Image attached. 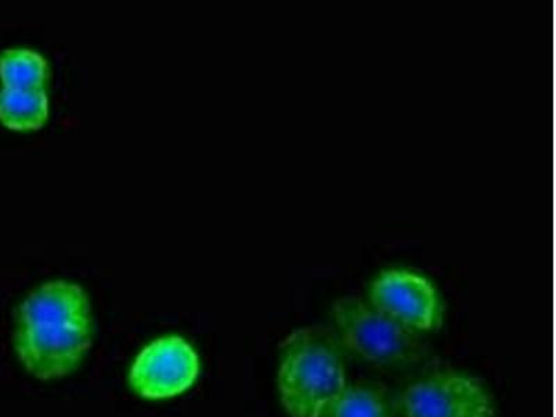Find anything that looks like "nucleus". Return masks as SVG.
Wrapping results in <instances>:
<instances>
[{"label": "nucleus", "mask_w": 556, "mask_h": 417, "mask_svg": "<svg viewBox=\"0 0 556 417\" xmlns=\"http://www.w3.org/2000/svg\"><path fill=\"white\" fill-rule=\"evenodd\" d=\"M278 390L291 417H317L345 389L339 337L327 327H305L281 345Z\"/></svg>", "instance_id": "2"}, {"label": "nucleus", "mask_w": 556, "mask_h": 417, "mask_svg": "<svg viewBox=\"0 0 556 417\" xmlns=\"http://www.w3.org/2000/svg\"><path fill=\"white\" fill-rule=\"evenodd\" d=\"M399 417H493L490 396L469 376L437 371L416 380L394 405Z\"/></svg>", "instance_id": "4"}, {"label": "nucleus", "mask_w": 556, "mask_h": 417, "mask_svg": "<svg viewBox=\"0 0 556 417\" xmlns=\"http://www.w3.org/2000/svg\"><path fill=\"white\" fill-rule=\"evenodd\" d=\"M337 337L367 364L399 374L429 359L430 351L417 331L366 304L359 296H345L332 306Z\"/></svg>", "instance_id": "3"}, {"label": "nucleus", "mask_w": 556, "mask_h": 417, "mask_svg": "<svg viewBox=\"0 0 556 417\" xmlns=\"http://www.w3.org/2000/svg\"><path fill=\"white\" fill-rule=\"evenodd\" d=\"M48 116L49 101L45 89H0V123L10 130H39Z\"/></svg>", "instance_id": "8"}, {"label": "nucleus", "mask_w": 556, "mask_h": 417, "mask_svg": "<svg viewBox=\"0 0 556 417\" xmlns=\"http://www.w3.org/2000/svg\"><path fill=\"white\" fill-rule=\"evenodd\" d=\"M91 345V304L78 285L47 282L20 306L17 355L37 379L56 380L72 374Z\"/></svg>", "instance_id": "1"}, {"label": "nucleus", "mask_w": 556, "mask_h": 417, "mask_svg": "<svg viewBox=\"0 0 556 417\" xmlns=\"http://www.w3.org/2000/svg\"><path fill=\"white\" fill-rule=\"evenodd\" d=\"M200 357L181 337H163L143 348L130 371L132 390L147 400H165L191 389Z\"/></svg>", "instance_id": "5"}, {"label": "nucleus", "mask_w": 556, "mask_h": 417, "mask_svg": "<svg viewBox=\"0 0 556 417\" xmlns=\"http://www.w3.org/2000/svg\"><path fill=\"white\" fill-rule=\"evenodd\" d=\"M48 62L31 49H8L0 53V79L4 88L43 89Z\"/></svg>", "instance_id": "9"}, {"label": "nucleus", "mask_w": 556, "mask_h": 417, "mask_svg": "<svg viewBox=\"0 0 556 417\" xmlns=\"http://www.w3.org/2000/svg\"><path fill=\"white\" fill-rule=\"evenodd\" d=\"M389 391L381 382L356 381L321 409L317 417H392Z\"/></svg>", "instance_id": "7"}, {"label": "nucleus", "mask_w": 556, "mask_h": 417, "mask_svg": "<svg viewBox=\"0 0 556 417\" xmlns=\"http://www.w3.org/2000/svg\"><path fill=\"white\" fill-rule=\"evenodd\" d=\"M371 305L415 331L434 330L441 319L433 286L410 271L390 270L377 278Z\"/></svg>", "instance_id": "6"}]
</instances>
